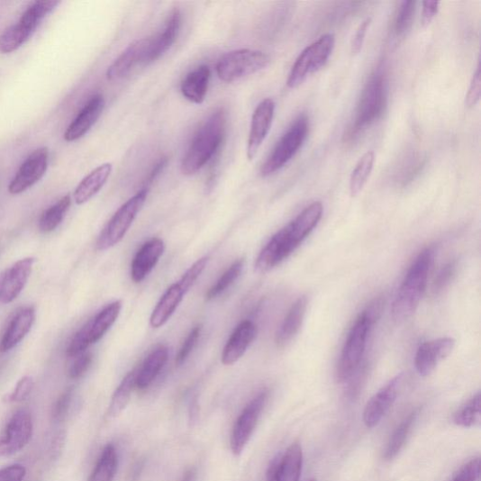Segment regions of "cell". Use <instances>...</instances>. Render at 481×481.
<instances>
[{"label": "cell", "instance_id": "17", "mask_svg": "<svg viewBox=\"0 0 481 481\" xmlns=\"http://www.w3.org/2000/svg\"><path fill=\"white\" fill-rule=\"evenodd\" d=\"M456 340L446 337L422 344L415 354L414 366L421 377H427L453 351Z\"/></svg>", "mask_w": 481, "mask_h": 481}, {"label": "cell", "instance_id": "34", "mask_svg": "<svg viewBox=\"0 0 481 481\" xmlns=\"http://www.w3.org/2000/svg\"><path fill=\"white\" fill-rule=\"evenodd\" d=\"M71 206L70 195L63 196L57 204L52 205L47 211L43 212L39 222V228L41 232H51L56 230L62 222L65 214Z\"/></svg>", "mask_w": 481, "mask_h": 481}, {"label": "cell", "instance_id": "13", "mask_svg": "<svg viewBox=\"0 0 481 481\" xmlns=\"http://www.w3.org/2000/svg\"><path fill=\"white\" fill-rule=\"evenodd\" d=\"M267 401L268 392H260L239 415L231 439V448L234 455L238 456L242 453L250 440Z\"/></svg>", "mask_w": 481, "mask_h": 481}, {"label": "cell", "instance_id": "25", "mask_svg": "<svg viewBox=\"0 0 481 481\" xmlns=\"http://www.w3.org/2000/svg\"><path fill=\"white\" fill-rule=\"evenodd\" d=\"M35 310L32 307L21 310L12 320L2 340L0 353H7L29 334L35 322Z\"/></svg>", "mask_w": 481, "mask_h": 481}, {"label": "cell", "instance_id": "30", "mask_svg": "<svg viewBox=\"0 0 481 481\" xmlns=\"http://www.w3.org/2000/svg\"><path fill=\"white\" fill-rule=\"evenodd\" d=\"M168 359V349L160 346L156 349L138 369L136 386L139 389L149 387L160 374L161 369Z\"/></svg>", "mask_w": 481, "mask_h": 481}, {"label": "cell", "instance_id": "19", "mask_svg": "<svg viewBox=\"0 0 481 481\" xmlns=\"http://www.w3.org/2000/svg\"><path fill=\"white\" fill-rule=\"evenodd\" d=\"M302 467V448L295 443L275 458L268 472V481H299Z\"/></svg>", "mask_w": 481, "mask_h": 481}, {"label": "cell", "instance_id": "42", "mask_svg": "<svg viewBox=\"0 0 481 481\" xmlns=\"http://www.w3.org/2000/svg\"><path fill=\"white\" fill-rule=\"evenodd\" d=\"M201 326H195L186 337L177 357V365L181 366L189 357L201 336Z\"/></svg>", "mask_w": 481, "mask_h": 481}, {"label": "cell", "instance_id": "31", "mask_svg": "<svg viewBox=\"0 0 481 481\" xmlns=\"http://www.w3.org/2000/svg\"><path fill=\"white\" fill-rule=\"evenodd\" d=\"M420 411L413 410L412 411L407 417H405L398 427L393 431L386 448L385 449L384 458L386 461H391L393 458H396L398 454L402 451L405 443L408 440V437L411 433V431L417 422L419 417Z\"/></svg>", "mask_w": 481, "mask_h": 481}, {"label": "cell", "instance_id": "6", "mask_svg": "<svg viewBox=\"0 0 481 481\" xmlns=\"http://www.w3.org/2000/svg\"><path fill=\"white\" fill-rule=\"evenodd\" d=\"M386 105V86L384 76L377 72L369 78L357 107L355 122L349 130L353 139L379 120Z\"/></svg>", "mask_w": 481, "mask_h": 481}, {"label": "cell", "instance_id": "29", "mask_svg": "<svg viewBox=\"0 0 481 481\" xmlns=\"http://www.w3.org/2000/svg\"><path fill=\"white\" fill-rule=\"evenodd\" d=\"M185 295L186 293L179 286V283L173 284L161 297L154 312H152L150 325L154 328L163 326L175 311L177 310Z\"/></svg>", "mask_w": 481, "mask_h": 481}, {"label": "cell", "instance_id": "49", "mask_svg": "<svg viewBox=\"0 0 481 481\" xmlns=\"http://www.w3.org/2000/svg\"><path fill=\"white\" fill-rule=\"evenodd\" d=\"M440 4L439 2H424L422 4V24L428 26L439 14Z\"/></svg>", "mask_w": 481, "mask_h": 481}, {"label": "cell", "instance_id": "40", "mask_svg": "<svg viewBox=\"0 0 481 481\" xmlns=\"http://www.w3.org/2000/svg\"><path fill=\"white\" fill-rule=\"evenodd\" d=\"M456 268V261L452 260L440 270L432 283L431 290L434 294H440L446 289L455 275Z\"/></svg>", "mask_w": 481, "mask_h": 481}, {"label": "cell", "instance_id": "9", "mask_svg": "<svg viewBox=\"0 0 481 481\" xmlns=\"http://www.w3.org/2000/svg\"><path fill=\"white\" fill-rule=\"evenodd\" d=\"M270 57L264 52L239 50L223 56L216 64V74L224 82H233L266 69Z\"/></svg>", "mask_w": 481, "mask_h": 481}, {"label": "cell", "instance_id": "45", "mask_svg": "<svg viewBox=\"0 0 481 481\" xmlns=\"http://www.w3.org/2000/svg\"><path fill=\"white\" fill-rule=\"evenodd\" d=\"M93 362V356L91 354H82L73 363L69 369V377L72 379H78L86 374Z\"/></svg>", "mask_w": 481, "mask_h": 481}, {"label": "cell", "instance_id": "43", "mask_svg": "<svg viewBox=\"0 0 481 481\" xmlns=\"http://www.w3.org/2000/svg\"><path fill=\"white\" fill-rule=\"evenodd\" d=\"M480 475V460L473 458L454 476L451 481H477Z\"/></svg>", "mask_w": 481, "mask_h": 481}, {"label": "cell", "instance_id": "22", "mask_svg": "<svg viewBox=\"0 0 481 481\" xmlns=\"http://www.w3.org/2000/svg\"><path fill=\"white\" fill-rule=\"evenodd\" d=\"M150 45V38L138 40L120 55V57L108 68L106 77L116 81L128 76L138 64H143Z\"/></svg>", "mask_w": 481, "mask_h": 481}, {"label": "cell", "instance_id": "27", "mask_svg": "<svg viewBox=\"0 0 481 481\" xmlns=\"http://www.w3.org/2000/svg\"><path fill=\"white\" fill-rule=\"evenodd\" d=\"M113 171V165L105 163L95 169L80 182L75 191V201L82 205L91 199L104 187Z\"/></svg>", "mask_w": 481, "mask_h": 481}, {"label": "cell", "instance_id": "48", "mask_svg": "<svg viewBox=\"0 0 481 481\" xmlns=\"http://www.w3.org/2000/svg\"><path fill=\"white\" fill-rule=\"evenodd\" d=\"M370 24L371 18H366L358 27L352 41V52L354 54H358L362 50Z\"/></svg>", "mask_w": 481, "mask_h": 481}, {"label": "cell", "instance_id": "2", "mask_svg": "<svg viewBox=\"0 0 481 481\" xmlns=\"http://www.w3.org/2000/svg\"><path fill=\"white\" fill-rule=\"evenodd\" d=\"M434 254V248L428 247L413 262L392 304V317L395 322L407 320L419 308L426 291Z\"/></svg>", "mask_w": 481, "mask_h": 481}, {"label": "cell", "instance_id": "35", "mask_svg": "<svg viewBox=\"0 0 481 481\" xmlns=\"http://www.w3.org/2000/svg\"><path fill=\"white\" fill-rule=\"evenodd\" d=\"M376 162L374 151H368L359 159L349 178V192L352 196L358 195L366 186Z\"/></svg>", "mask_w": 481, "mask_h": 481}, {"label": "cell", "instance_id": "32", "mask_svg": "<svg viewBox=\"0 0 481 481\" xmlns=\"http://www.w3.org/2000/svg\"><path fill=\"white\" fill-rule=\"evenodd\" d=\"M118 469V453L113 444L103 450L89 481H113Z\"/></svg>", "mask_w": 481, "mask_h": 481}, {"label": "cell", "instance_id": "16", "mask_svg": "<svg viewBox=\"0 0 481 481\" xmlns=\"http://www.w3.org/2000/svg\"><path fill=\"white\" fill-rule=\"evenodd\" d=\"M34 258L20 259L0 276V304L14 302L27 286L32 275Z\"/></svg>", "mask_w": 481, "mask_h": 481}, {"label": "cell", "instance_id": "7", "mask_svg": "<svg viewBox=\"0 0 481 481\" xmlns=\"http://www.w3.org/2000/svg\"><path fill=\"white\" fill-rule=\"evenodd\" d=\"M309 130L310 123L307 116L302 115L297 118L287 132L279 140L268 160L262 165L260 168L262 177H270L287 165L307 139Z\"/></svg>", "mask_w": 481, "mask_h": 481}, {"label": "cell", "instance_id": "18", "mask_svg": "<svg viewBox=\"0 0 481 481\" xmlns=\"http://www.w3.org/2000/svg\"><path fill=\"white\" fill-rule=\"evenodd\" d=\"M275 102L267 98L255 109L248 141L247 156L253 160L261 144L264 143L271 129L275 115Z\"/></svg>", "mask_w": 481, "mask_h": 481}, {"label": "cell", "instance_id": "12", "mask_svg": "<svg viewBox=\"0 0 481 481\" xmlns=\"http://www.w3.org/2000/svg\"><path fill=\"white\" fill-rule=\"evenodd\" d=\"M32 433L31 413L26 409L17 411L0 435V458L12 456L23 449L31 441Z\"/></svg>", "mask_w": 481, "mask_h": 481}, {"label": "cell", "instance_id": "51", "mask_svg": "<svg viewBox=\"0 0 481 481\" xmlns=\"http://www.w3.org/2000/svg\"><path fill=\"white\" fill-rule=\"evenodd\" d=\"M182 481H195V472L190 470L188 471Z\"/></svg>", "mask_w": 481, "mask_h": 481}, {"label": "cell", "instance_id": "38", "mask_svg": "<svg viewBox=\"0 0 481 481\" xmlns=\"http://www.w3.org/2000/svg\"><path fill=\"white\" fill-rule=\"evenodd\" d=\"M415 5H417V3L414 2H404L401 4L395 19V29L397 36H404L411 29Z\"/></svg>", "mask_w": 481, "mask_h": 481}, {"label": "cell", "instance_id": "24", "mask_svg": "<svg viewBox=\"0 0 481 481\" xmlns=\"http://www.w3.org/2000/svg\"><path fill=\"white\" fill-rule=\"evenodd\" d=\"M257 336V326L250 321H244L237 327L225 345L222 361L230 366L237 362L247 352Z\"/></svg>", "mask_w": 481, "mask_h": 481}, {"label": "cell", "instance_id": "47", "mask_svg": "<svg viewBox=\"0 0 481 481\" xmlns=\"http://www.w3.org/2000/svg\"><path fill=\"white\" fill-rule=\"evenodd\" d=\"M26 475V467L16 464L0 469V481H23Z\"/></svg>", "mask_w": 481, "mask_h": 481}, {"label": "cell", "instance_id": "28", "mask_svg": "<svg viewBox=\"0 0 481 481\" xmlns=\"http://www.w3.org/2000/svg\"><path fill=\"white\" fill-rule=\"evenodd\" d=\"M211 71L206 65L190 72L181 84L183 95L190 102L201 104L208 93Z\"/></svg>", "mask_w": 481, "mask_h": 481}, {"label": "cell", "instance_id": "5", "mask_svg": "<svg viewBox=\"0 0 481 481\" xmlns=\"http://www.w3.org/2000/svg\"><path fill=\"white\" fill-rule=\"evenodd\" d=\"M59 2L33 3L17 22L0 35V53L10 54L16 51L32 38L43 19L49 16Z\"/></svg>", "mask_w": 481, "mask_h": 481}, {"label": "cell", "instance_id": "4", "mask_svg": "<svg viewBox=\"0 0 481 481\" xmlns=\"http://www.w3.org/2000/svg\"><path fill=\"white\" fill-rule=\"evenodd\" d=\"M226 129V114L223 109H218L204 122L195 133L185 155L181 169L190 177L200 171L220 149Z\"/></svg>", "mask_w": 481, "mask_h": 481}, {"label": "cell", "instance_id": "23", "mask_svg": "<svg viewBox=\"0 0 481 481\" xmlns=\"http://www.w3.org/2000/svg\"><path fill=\"white\" fill-rule=\"evenodd\" d=\"M165 250L163 240L150 239L146 242L135 256L131 266V278L140 283L156 268Z\"/></svg>", "mask_w": 481, "mask_h": 481}, {"label": "cell", "instance_id": "10", "mask_svg": "<svg viewBox=\"0 0 481 481\" xmlns=\"http://www.w3.org/2000/svg\"><path fill=\"white\" fill-rule=\"evenodd\" d=\"M147 195L148 190L144 188L120 207L97 240V249L99 250H106L121 242L142 209Z\"/></svg>", "mask_w": 481, "mask_h": 481}, {"label": "cell", "instance_id": "11", "mask_svg": "<svg viewBox=\"0 0 481 481\" xmlns=\"http://www.w3.org/2000/svg\"><path fill=\"white\" fill-rule=\"evenodd\" d=\"M121 310L122 303L113 302L87 322L71 340L67 351L68 356L70 358L80 356L92 344L99 341L115 323Z\"/></svg>", "mask_w": 481, "mask_h": 481}, {"label": "cell", "instance_id": "1", "mask_svg": "<svg viewBox=\"0 0 481 481\" xmlns=\"http://www.w3.org/2000/svg\"><path fill=\"white\" fill-rule=\"evenodd\" d=\"M322 213V204L319 202L313 203L304 208L287 226L277 231L258 256L257 271L268 272L290 257L317 227Z\"/></svg>", "mask_w": 481, "mask_h": 481}, {"label": "cell", "instance_id": "21", "mask_svg": "<svg viewBox=\"0 0 481 481\" xmlns=\"http://www.w3.org/2000/svg\"><path fill=\"white\" fill-rule=\"evenodd\" d=\"M182 25V14L175 9L170 14L164 30L154 38H150V45L144 59V65L160 59L177 41Z\"/></svg>", "mask_w": 481, "mask_h": 481}, {"label": "cell", "instance_id": "15", "mask_svg": "<svg viewBox=\"0 0 481 481\" xmlns=\"http://www.w3.org/2000/svg\"><path fill=\"white\" fill-rule=\"evenodd\" d=\"M404 377V375L400 374L390 380L368 402L363 413V422L366 427L375 428L381 422L389 409L395 404Z\"/></svg>", "mask_w": 481, "mask_h": 481}, {"label": "cell", "instance_id": "41", "mask_svg": "<svg viewBox=\"0 0 481 481\" xmlns=\"http://www.w3.org/2000/svg\"><path fill=\"white\" fill-rule=\"evenodd\" d=\"M34 386V380L31 377H25L19 380L12 395L8 398L10 403L24 402L31 395Z\"/></svg>", "mask_w": 481, "mask_h": 481}, {"label": "cell", "instance_id": "33", "mask_svg": "<svg viewBox=\"0 0 481 481\" xmlns=\"http://www.w3.org/2000/svg\"><path fill=\"white\" fill-rule=\"evenodd\" d=\"M137 374L138 369L130 371L114 392L111 406H109L108 409L109 417H118V415L126 408L131 395H132V391L136 386Z\"/></svg>", "mask_w": 481, "mask_h": 481}, {"label": "cell", "instance_id": "36", "mask_svg": "<svg viewBox=\"0 0 481 481\" xmlns=\"http://www.w3.org/2000/svg\"><path fill=\"white\" fill-rule=\"evenodd\" d=\"M481 421V396L477 393L453 415V422L457 426L471 428L479 425Z\"/></svg>", "mask_w": 481, "mask_h": 481}, {"label": "cell", "instance_id": "44", "mask_svg": "<svg viewBox=\"0 0 481 481\" xmlns=\"http://www.w3.org/2000/svg\"><path fill=\"white\" fill-rule=\"evenodd\" d=\"M481 74H480V64L478 62L476 71L474 74L468 93L467 95L466 98V104L468 107L475 106L480 100V95H481Z\"/></svg>", "mask_w": 481, "mask_h": 481}, {"label": "cell", "instance_id": "37", "mask_svg": "<svg viewBox=\"0 0 481 481\" xmlns=\"http://www.w3.org/2000/svg\"><path fill=\"white\" fill-rule=\"evenodd\" d=\"M244 268V259H238L234 264L216 281L214 286L207 292L206 299L212 300L221 295L240 277Z\"/></svg>", "mask_w": 481, "mask_h": 481}, {"label": "cell", "instance_id": "26", "mask_svg": "<svg viewBox=\"0 0 481 481\" xmlns=\"http://www.w3.org/2000/svg\"><path fill=\"white\" fill-rule=\"evenodd\" d=\"M308 309V297H299L284 318L276 335V342L283 347L290 343L298 334Z\"/></svg>", "mask_w": 481, "mask_h": 481}, {"label": "cell", "instance_id": "46", "mask_svg": "<svg viewBox=\"0 0 481 481\" xmlns=\"http://www.w3.org/2000/svg\"><path fill=\"white\" fill-rule=\"evenodd\" d=\"M72 398V388H69L62 393L61 396L57 401L53 410V415L56 420H62L65 415H67L71 405Z\"/></svg>", "mask_w": 481, "mask_h": 481}, {"label": "cell", "instance_id": "8", "mask_svg": "<svg viewBox=\"0 0 481 481\" xmlns=\"http://www.w3.org/2000/svg\"><path fill=\"white\" fill-rule=\"evenodd\" d=\"M335 48V36L325 34L312 43L296 59L289 74L287 85L291 89L299 86L309 76L321 70Z\"/></svg>", "mask_w": 481, "mask_h": 481}, {"label": "cell", "instance_id": "39", "mask_svg": "<svg viewBox=\"0 0 481 481\" xmlns=\"http://www.w3.org/2000/svg\"><path fill=\"white\" fill-rule=\"evenodd\" d=\"M208 259H209L207 257H204L199 260H196L178 282L179 286L186 294L190 290L196 279H198L204 271L208 264Z\"/></svg>", "mask_w": 481, "mask_h": 481}, {"label": "cell", "instance_id": "20", "mask_svg": "<svg viewBox=\"0 0 481 481\" xmlns=\"http://www.w3.org/2000/svg\"><path fill=\"white\" fill-rule=\"evenodd\" d=\"M104 98L94 95L81 109L80 113L64 133V140L73 142L83 138L96 123L104 108Z\"/></svg>", "mask_w": 481, "mask_h": 481}, {"label": "cell", "instance_id": "14", "mask_svg": "<svg viewBox=\"0 0 481 481\" xmlns=\"http://www.w3.org/2000/svg\"><path fill=\"white\" fill-rule=\"evenodd\" d=\"M50 151L46 147L35 150L32 154L21 165L15 177L9 185L12 195L23 193L36 185L49 168Z\"/></svg>", "mask_w": 481, "mask_h": 481}, {"label": "cell", "instance_id": "50", "mask_svg": "<svg viewBox=\"0 0 481 481\" xmlns=\"http://www.w3.org/2000/svg\"><path fill=\"white\" fill-rule=\"evenodd\" d=\"M167 165V159H162L152 170L149 177V182H152L156 179L158 175L161 172L163 168Z\"/></svg>", "mask_w": 481, "mask_h": 481}, {"label": "cell", "instance_id": "3", "mask_svg": "<svg viewBox=\"0 0 481 481\" xmlns=\"http://www.w3.org/2000/svg\"><path fill=\"white\" fill-rule=\"evenodd\" d=\"M382 305V300L376 299L358 317L349 331L338 363L339 382L346 383L361 366L370 330L380 316Z\"/></svg>", "mask_w": 481, "mask_h": 481}]
</instances>
